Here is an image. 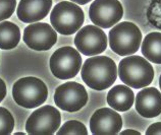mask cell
<instances>
[{
	"instance_id": "obj_10",
	"label": "cell",
	"mask_w": 161,
	"mask_h": 135,
	"mask_svg": "<svg viewBox=\"0 0 161 135\" xmlns=\"http://www.w3.org/2000/svg\"><path fill=\"white\" fill-rule=\"evenodd\" d=\"M124 8L118 0H94L89 8V16L95 26L112 28L122 18Z\"/></svg>"
},
{
	"instance_id": "obj_12",
	"label": "cell",
	"mask_w": 161,
	"mask_h": 135,
	"mask_svg": "<svg viewBox=\"0 0 161 135\" xmlns=\"http://www.w3.org/2000/svg\"><path fill=\"white\" fill-rule=\"evenodd\" d=\"M122 118L112 108H101L90 119V130L94 135H115L120 132Z\"/></svg>"
},
{
	"instance_id": "obj_18",
	"label": "cell",
	"mask_w": 161,
	"mask_h": 135,
	"mask_svg": "<svg viewBox=\"0 0 161 135\" xmlns=\"http://www.w3.org/2000/svg\"><path fill=\"white\" fill-rule=\"evenodd\" d=\"M58 135H87V127L83 123L77 120L67 121L63 124L56 132Z\"/></svg>"
},
{
	"instance_id": "obj_7",
	"label": "cell",
	"mask_w": 161,
	"mask_h": 135,
	"mask_svg": "<svg viewBox=\"0 0 161 135\" xmlns=\"http://www.w3.org/2000/svg\"><path fill=\"white\" fill-rule=\"evenodd\" d=\"M61 116L52 106H43L34 111L28 118L26 130L31 135H52L59 129Z\"/></svg>"
},
{
	"instance_id": "obj_4",
	"label": "cell",
	"mask_w": 161,
	"mask_h": 135,
	"mask_svg": "<svg viewBox=\"0 0 161 135\" xmlns=\"http://www.w3.org/2000/svg\"><path fill=\"white\" fill-rule=\"evenodd\" d=\"M12 96L19 106L33 109L45 103L48 98V88L40 78L27 76L15 81L12 86Z\"/></svg>"
},
{
	"instance_id": "obj_26",
	"label": "cell",
	"mask_w": 161,
	"mask_h": 135,
	"mask_svg": "<svg viewBox=\"0 0 161 135\" xmlns=\"http://www.w3.org/2000/svg\"><path fill=\"white\" fill-rule=\"evenodd\" d=\"M159 87H160V90H161V75H160V77H159Z\"/></svg>"
},
{
	"instance_id": "obj_22",
	"label": "cell",
	"mask_w": 161,
	"mask_h": 135,
	"mask_svg": "<svg viewBox=\"0 0 161 135\" xmlns=\"http://www.w3.org/2000/svg\"><path fill=\"white\" fill-rule=\"evenodd\" d=\"M6 96V86L1 78H0V103L2 102Z\"/></svg>"
},
{
	"instance_id": "obj_11",
	"label": "cell",
	"mask_w": 161,
	"mask_h": 135,
	"mask_svg": "<svg viewBox=\"0 0 161 135\" xmlns=\"http://www.w3.org/2000/svg\"><path fill=\"white\" fill-rule=\"evenodd\" d=\"M57 32L46 23H35L25 29L24 42L35 51H47L56 44Z\"/></svg>"
},
{
	"instance_id": "obj_5",
	"label": "cell",
	"mask_w": 161,
	"mask_h": 135,
	"mask_svg": "<svg viewBox=\"0 0 161 135\" xmlns=\"http://www.w3.org/2000/svg\"><path fill=\"white\" fill-rule=\"evenodd\" d=\"M85 22L84 11L78 4L70 1L57 3L50 14L53 29L61 35H73L82 28Z\"/></svg>"
},
{
	"instance_id": "obj_9",
	"label": "cell",
	"mask_w": 161,
	"mask_h": 135,
	"mask_svg": "<svg viewBox=\"0 0 161 135\" xmlns=\"http://www.w3.org/2000/svg\"><path fill=\"white\" fill-rule=\"evenodd\" d=\"M88 92L80 83L69 81L59 86L54 94L56 106L66 112H77L86 106Z\"/></svg>"
},
{
	"instance_id": "obj_25",
	"label": "cell",
	"mask_w": 161,
	"mask_h": 135,
	"mask_svg": "<svg viewBox=\"0 0 161 135\" xmlns=\"http://www.w3.org/2000/svg\"><path fill=\"white\" fill-rule=\"evenodd\" d=\"M15 135H25L24 132H15Z\"/></svg>"
},
{
	"instance_id": "obj_21",
	"label": "cell",
	"mask_w": 161,
	"mask_h": 135,
	"mask_svg": "<svg viewBox=\"0 0 161 135\" xmlns=\"http://www.w3.org/2000/svg\"><path fill=\"white\" fill-rule=\"evenodd\" d=\"M146 135H161V122L150 125L146 130Z\"/></svg>"
},
{
	"instance_id": "obj_1",
	"label": "cell",
	"mask_w": 161,
	"mask_h": 135,
	"mask_svg": "<svg viewBox=\"0 0 161 135\" xmlns=\"http://www.w3.org/2000/svg\"><path fill=\"white\" fill-rule=\"evenodd\" d=\"M82 79L95 91L107 90L117 78V67L111 58L94 56L88 58L82 65Z\"/></svg>"
},
{
	"instance_id": "obj_14",
	"label": "cell",
	"mask_w": 161,
	"mask_h": 135,
	"mask_svg": "<svg viewBox=\"0 0 161 135\" xmlns=\"http://www.w3.org/2000/svg\"><path fill=\"white\" fill-rule=\"evenodd\" d=\"M52 7V0H20L16 14L26 23L40 22L48 15Z\"/></svg>"
},
{
	"instance_id": "obj_19",
	"label": "cell",
	"mask_w": 161,
	"mask_h": 135,
	"mask_svg": "<svg viewBox=\"0 0 161 135\" xmlns=\"http://www.w3.org/2000/svg\"><path fill=\"white\" fill-rule=\"evenodd\" d=\"M14 128V119L7 109L0 107V135H9Z\"/></svg>"
},
{
	"instance_id": "obj_24",
	"label": "cell",
	"mask_w": 161,
	"mask_h": 135,
	"mask_svg": "<svg viewBox=\"0 0 161 135\" xmlns=\"http://www.w3.org/2000/svg\"><path fill=\"white\" fill-rule=\"evenodd\" d=\"M90 1H91V0H71V2L80 4V5H85V4L89 3Z\"/></svg>"
},
{
	"instance_id": "obj_3",
	"label": "cell",
	"mask_w": 161,
	"mask_h": 135,
	"mask_svg": "<svg viewBox=\"0 0 161 135\" xmlns=\"http://www.w3.org/2000/svg\"><path fill=\"white\" fill-rule=\"evenodd\" d=\"M108 42L114 53L119 56H130L141 47L142 33L135 23L122 22L110 29Z\"/></svg>"
},
{
	"instance_id": "obj_17",
	"label": "cell",
	"mask_w": 161,
	"mask_h": 135,
	"mask_svg": "<svg viewBox=\"0 0 161 135\" xmlns=\"http://www.w3.org/2000/svg\"><path fill=\"white\" fill-rule=\"evenodd\" d=\"M20 41L19 28L11 22L0 23V49L11 50L19 45Z\"/></svg>"
},
{
	"instance_id": "obj_16",
	"label": "cell",
	"mask_w": 161,
	"mask_h": 135,
	"mask_svg": "<svg viewBox=\"0 0 161 135\" xmlns=\"http://www.w3.org/2000/svg\"><path fill=\"white\" fill-rule=\"evenodd\" d=\"M141 51L148 61L161 64V33H150L142 40Z\"/></svg>"
},
{
	"instance_id": "obj_15",
	"label": "cell",
	"mask_w": 161,
	"mask_h": 135,
	"mask_svg": "<svg viewBox=\"0 0 161 135\" xmlns=\"http://www.w3.org/2000/svg\"><path fill=\"white\" fill-rule=\"evenodd\" d=\"M135 103V94L128 86H113L107 94V104L117 112H125L133 107Z\"/></svg>"
},
{
	"instance_id": "obj_8",
	"label": "cell",
	"mask_w": 161,
	"mask_h": 135,
	"mask_svg": "<svg viewBox=\"0 0 161 135\" xmlns=\"http://www.w3.org/2000/svg\"><path fill=\"white\" fill-rule=\"evenodd\" d=\"M107 36L97 26H86L80 29L75 37L77 50L85 56H97L107 48Z\"/></svg>"
},
{
	"instance_id": "obj_20",
	"label": "cell",
	"mask_w": 161,
	"mask_h": 135,
	"mask_svg": "<svg viewBox=\"0 0 161 135\" xmlns=\"http://www.w3.org/2000/svg\"><path fill=\"white\" fill-rule=\"evenodd\" d=\"M16 8V0H0V23L9 18Z\"/></svg>"
},
{
	"instance_id": "obj_2",
	"label": "cell",
	"mask_w": 161,
	"mask_h": 135,
	"mask_svg": "<svg viewBox=\"0 0 161 135\" xmlns=\"http://www.w3.org/2000/svg\"><path fill=\"white\" fill-rule=\"evenodd\" d=\"M117 73L120 80L132 88H144L153 81L155 73L151 63L140 56L125 57L119 62Z\"/></svg>"
},
{
	"instance_id": "obj_13",
	"label": "cell",
	"mask_w": 161,
	"mask_h": 135,
	"mask_svg": "<svg viewBox=\"0 0 161 135\" xmlns=\"http://www.w3.org/2000/svg\"><path fill=\"white\" fill-rule=\"evenodd\" d=\"M138 114L145 118H154L161 114V92L155 87H144L135 98Z\"/></svg>"
},
{
	"instance_id": "obj_6",
	"label": "cell",
	"mask_w": 161,
	"mask_h": 135,
	"mask_svg": "<svg viewBox=\"0 0 161 135\" xmlns=\"http://www.w3.org/2000/svg\"><path fill=\"white\" fill-rule=\"evenodd\" d=\"M82 57L77 49L69 46L59 48L50 58V70L59 79H70L80 72L82 67Z\"/></svg>"
},
{
	"instance_id": "obj_23",
	"label": "cell",
	"mask_w": 161,
	"mask_h": 135,
	"mask_svg": "<svg viewBox=\"0 0 161 135\" xmlns=\"http://www.w3.org/2000/svg\"><path fill=\"white\" fill-rule=\"evenodd\" d=\"M120 134L121 135H130V134L140 135V134H141V132H139V131H137V130H134V129H126V130H124V131H121Z\"/></svg>"
}]
</instances>
